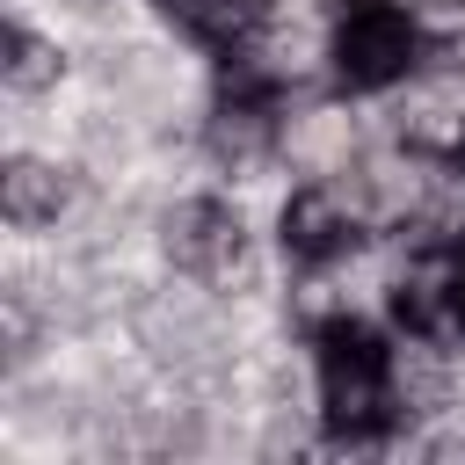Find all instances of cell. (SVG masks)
Listing matches in <instances>:
<instances>
[{"label": "cell", "instance_id": "6", "mask_svg": "<svg viewBox=\"0 0 465 465\" xmlns=\"http://www.w3.org/2000/svg\"><path fill=\"white\" fill-rule=\"evenodd\" d=\"M407 7L421 15L429 36H458V29H465V0H407Z\"/></svg>", "mask_w": 465, "mask_h": 465}, {"label": "cell", "instance_id": "7", "mask_svg": "<svg viewBox=\"0 0 465 465\" xmlns=\"http://www.w3.org/2000/svg\"><path fill=\"white\" fill-rule=\"evenodd\" d=\"M458 160H465V145H458Z\"/></svg>", "mask_w": 465, "mask_h": 465}, {"label": "cell", "instance_id": "2", "mask_svg": "<svg viewBox=\"0 0 465 465\" xmlns=\"http://www.w3.org/2000/svg\"><path fill=\"white\" fill-rule=\"evenodd\" d=\"M276 131H283V94L247 87V80H218L211 109L196 116V145H203L211 182L254 189V182L283 174V167H276Z\"/></svg>", "mask_w": 465, "mask_h": 465}, {"label": "cell", "instance_id": "1", "mask_svg": "<svg viewBox=\"0 0 465 465\" xmlns=\"http://www.w3.org/2000/svg\"><path fill=\"white\" fill-rule=\"evenodd\" d=\"M327 44L341 94H392L421 73L436 36L407 0H327Z\"/></svg>", "mask_w": 465, "mask_h": 465}, {"label": "cell", "instance_id": "3", "mask_svg": "<svg viewBox=\"0 0 465 465\" xmlns=\"http://www.w3.org/2000/svg\"><path fill=\"white\" fill-rule=\"evenodd\" d=\"M371 153V116L341 87L283 94V131H276V167L291 182H334Z\"/></svg>", "mask_w": 465, "mask_h": 465}, {"label": "cell", "instance_id": "5", "mask_svg": "<svg viewBox=\"0 0 465 465\" xmlns=\"http://www.w3.org/2000/svg\"><path fill=\"white\" fill-rule=\"evenodd\" d=\"M73 80H80V44L65 29H51L44 15L7 7V29H0V94L58 102Z\"/></svg>", "mask_w": 465, "mask_h": 465}, {"label": "cell", "instance_id": "4", "mask_svg": "<svg viewBox=\"0 0 465 465\" xmlns=\"http://www.w3.org/2000/svg\"><path fill=\"white\" fill-rule=\"evenodd\" d=\"M94 196V174L58 145H0V225L51 240Z\"/></svg>", "mask_w": 465, "mask_h": 465}]
</instances>
